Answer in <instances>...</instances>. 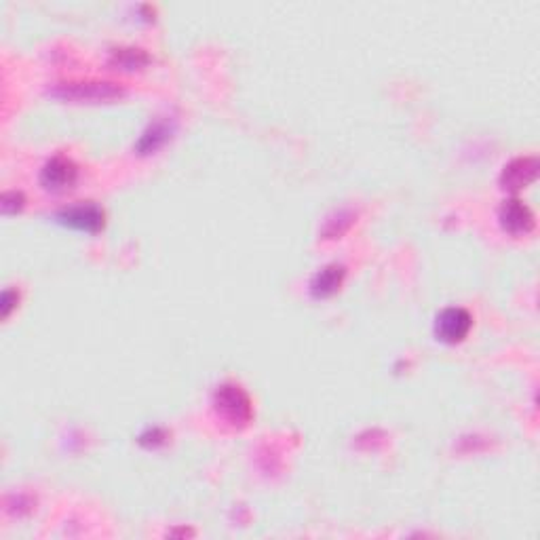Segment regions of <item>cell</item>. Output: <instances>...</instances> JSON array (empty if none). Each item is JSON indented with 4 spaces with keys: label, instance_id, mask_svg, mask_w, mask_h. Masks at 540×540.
I'll return each mask as SVG.
<instances>
[{
    "label": "cell",
    "instance_id": "9c48e42d",
    "mask_svg": "<svg viewBox=\"0 0 540 540\" xmlns=\"http://www.w3.org/2000/svg\"><path fill=\"white\" fill-rule=\"evenodd\" d=\"M22 205H23V196H22V192H15V190H11V192H4L3 195V213H17L22 209Z\"/></svg>",
    "mask_w": 540,
    "mask_h": 540
},
{
    "label": "cell",
    "instance_id": "52a82bcc",
    "mask_svg": "<svg viewBox=\"0 0 540 540\" xmlns=\"http://www.w3.org/2000/svg\"><path fill=\"white\" fill-rule=\"evenodd\" d=\"M538 173V163L534 157H524V159H515L513 163H509L502 171L501 184L502 188L507 190H519L526 188L527 184H532L536 179Z\"/></svg>",
    "mask_w": 540,
    "mask_h": 540
},
{
    "label": "cell",
    "instance_id": "8992f818",
    "mask_svg": "<svg viewBox=\"0 0 540 540\" xmlns=\"http://www.w3.org/2000/svg\"><path fill=\"white\" fill-rule=\"evenodd\" d=\"M57 95L65 100L79 101H98V100H112L121 95V89L114 87L112 83H70L57 89Z\"/></svg>",
    "mask_w": 540,
    "mask_h": 540
},
{
    "label": "cell",
    "instance_id": "277c9868",
    "mask_svg": "<svg viewBox=\"0 0 540 540\" xmlns=\"http://www.w3.org/2000/svg\"><path fill=\"white\" fill-rule=\"evenodd\" d=\"M76 176H79V170L70 159L53 157L51 161H47L43 171H40V184L47 190L59 192L70 188L76 182Z\"/></svg>",
    "mask_w": 540,
    "mask_h": 540
},
{
    "label": "cell",
    "instance_id": "7a4b0ae2",
    "mask_svg": "<svg viewBox=\"0 0 540 540\" xmlns=\"http://www.w3.org/2000/svg\"><path fill=\"white\" fill-rule=\"evenodd\" d=\"M473 327V317L469 310L460 309V306H449L441 310L435 319V335L440 342L446 344H458L469 335Z\"/></svg>",
    "mask_w": 540,
    "mask_h": 540
},
{
    "label": "cell",
    "instance_id": "6da1fadb",
    "mask_svg": "<svg viewBox=\"0 0 540 540\" xmlns=\"http://www.w3.org/2000/svg\"><path fill=\"white\" fill-rule=\"evenodd\" d=\"M213 410L232 427H243L251 420V401L248 393L235 384H222L213 393Z\"/></svg>",
    "mask_w": 540,
    "mask_h": 540
},
{
    "label": "cell",
    "instance_id": "5b68a950",
    "mask_svg": "<svg viewBox=\"0 0 540 540\" xmlns=\"http://www.w3.org/2000/svg\"><path fill=\"white\" fill-rule=\"evenodd\" d=\"M57 220L62 222L64 226L85 232H98L104 228V212H101L98 205H91V203L64 209V212L57 213Z\"/></svg>",
    "mask_w": 540,
    "mask_h": 540
},
{
    "label": "cell",
    "instance_id": "ba28073f",
    "mask_svg": "<svg viewBox=\"0 0 540 540\" xmlns=\"http://www.w3.org/2000/svg\"><path fill=\"white\" fill-rule=\"evenodd\" d=\"M346 277V268L342 264H327L323 266L319 273L310 279V296L317 300H326L329 296H334L335 292L340 290L342 281Z\"/></svg>",
    "mask_w": 540,
    "mask_h": 540
},
{
    "label": "cell",
    "instance_id": "3957f363",
    "mask_svg": "<svg viewBox=\"0 0 540 540\" xmlns=\"http://www.w3.org/2000/svg\"><path fill=\"white\" fill-rule=\"evenodd\" d=\"M498 222H501L502 231L509 232L513 237L530 235L534 231V212L519 199H509L498 209Z\"/></svg>",
    "mask_w": 540,
    "mask_h": 540
}]
</instances>
